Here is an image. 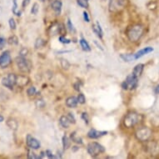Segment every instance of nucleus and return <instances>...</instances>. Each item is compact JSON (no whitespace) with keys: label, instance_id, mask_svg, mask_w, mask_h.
<instances>
[{"label":"nucleus","instance_id":"obj_31","mask_svg":"<svg viewBox=\"0 0 159 159\" xmlns=\"http://www.w3.org/2000/svg\"><path fill=\"white\" fill-rule=\"evenodd\" d=\"M77 98H78V102H79L80 104H84V103L86 102V98H85V96H84V94L79 93Z\"/></svg>","mask_w":159,"mask_h":159},{"label":"nucleus","instance_id":"obj_5","mask_svg":"<svg viewBox=\"0 0 159 159\" xmlns=\"http://www.w3.org/2000/svg\"><path fill=\"white\" fill-rule=\"evenodd\" d=\"M152 130L149 128L143 127V128H139L135 133L136 138L138 140L141 142H147L148 141L149 138L152 136Z\"/></svg>","mask_w":159,"mask_h":159},{"label":"nucleus","instance_id":"obj_46","mask_svg":"<svg viewBox=\"0 0 159 159\" xmlns=\"http://www.w3.org/2000/svg\"><path fill=\"white\" fill-rule=\"evenodd\" d=\"M29 3H30V0H24V1H23V3H22V6H23L24 8H25V7H27V6L29 5Z\"/></svg>","mask_w":159,"mask_h":159},{"label":"nucleus","instance_id":"obj_33","mask_svg":"<svg viewBox=\"0 0 159 159\" xmlns=\"http://www.w3.org/2000/svg\"><path fill=\"white\" fill-rule=\"evenodd\" d=\"M35 105L38 108H42L45 106V102L43 99H38L36 102H35Z\"/></svg>","mask_w":159,"mask_h":159},{"label":"nucleus","instance_id":"obj_38","mask_svg":"<svg viewBox=\"0 0 159 159\" xmlns=\"http://www.w3.org/2000/svg\"><path fill=\"white\" fill-rule=\"evenodd\" d=\"M67 117H68V118L69 119V121H70L71 123H76V119H75V117H74V115H73V113H72V112H69L68 115H67Z\"/></svg>","mask_w":159,"mask_h":159},{"label":"nucleus","instance_id":"obj_9","mask_svg":"<svg viewBox=\"0 0 159 159\" xmlns=\"http://www.w3.org/2000/svg\"><path fill=\"white\" fill-rule=\"evenodd\" d=\"M11 62H12V59H11L10 52L8 51L3 52L0 56V67L2 68H7L10 64Z\"/></svg>","mask_w":159,"mask_h":159},{"label":"nucleus","instance_id":"obj_12","mask_svg":"<svg viewBox=\"0 0 159 159\" xmlns=\"http://www.w3.org/2000/svg\"><path fill=\"white\" fill-rule=\"evenodd\" d=\"M153 52V48L152 47H147V48H144L143 49L139 50L138 52L134 53V57H135V60L137 59H139L140 57H142L143 56L146 54H148L150 52Z\"/></svg>","mask_w":159,"mask_h":159},{"label":"nucleus","instance_id":"obj_7","mask_svg":"<svg viewBox=\"0 0 159 159\" xmlns=\"http://www.w3.org/2000/svg\"><path fill=\"white\" fill-rule=\"evenodd\" d=\"M16 82H17V76L13 73H9L8 76H6L2 79V84L9 89H13V86L16 84Z\"/></svg>","mask_w":159,"mask_h":159},{"label":"nucleus","instance_id":"obj_6","mask_svg":"<svg viewBox=\"0 0 159 159\" xmlns=\"http://www.w3.org/2000/svg\"><path fill=\"white\" fill-rule=\"evenodd\" d=\"M15 61L18 69L21 72H23V73H29L30 69H31V64H30V63L23 56L17 57Z\"/></svg>","mask_w":159,"mask_h":159},{"label":"nucleus","instance_id":"obj_20","mask_svg":"<svg viewBox=\"0 0 159 159\" xmlns=\"http://www.w3.org/2000/svg\"><path fill=\"white\" fill-rule=\"evenodd\" d=\"M70 138L72 141L74 142V143H76L83 144V139H82V138H80V137L78 135V134H77V133H76V132H73V133H71Z\"/></svg>","mask_w":159,"mask_h":159},{"label":"nucleus","instance_id":"obj_28","mask_svg":"<svg viewBox=\"0 0 159 159\" xmlns=\"http://www.w3.org/2000/svg\"><path fill=\"white\" fill-rule=\"evenodd\" d=\"M77 3L81 8H89V1L88 0H77Z\"/></svg>","mask_w":159,"mask_h":159},{"label":"nucleus","instance_id":"obj_11","mask_svg":"<svg viewBox=\"0 0 159 159\" xmlns=\"http://www.w3.org/2000/svg\"><path fill=\"white\" fill-rule=\"evenodd\" d=\"M107 131H98L94 128H92L88 133V137L89 138H92V139H97V138H101L102 136L107 135Z\"/></svg>","mask_w":159,"mask_h":159},{"label":"nucleus","instance_id":"obj_29","mask_svg":"<svg viewBox=\"0 0 159 159\" xmlns=\"http://www.w3.org/2000/svg\"><path fill=\"white\" fill-rule=\"evenodd\" d=\"M39 5L37 3H34V5H33V7H32L31 8V13L32 14H34V15H36V14H38V13H39Z\"/></svg>","mask_w":159,"mask_h":159},{"label":"nucleus","instance_id":"obj_39","mask_svg":"<svg viewBox=\"0 0 159 159\" xmlns=\"http://www.w3.org/2000/svg\"><path fill=\"white\" fill-rule=\"evenodd\" d=\"M81 117H82V119H84V121L85 122V123L86 124H89V115H88V113L87 112H83L81 115Z\"/></svg>","mask_w":159,"mask_h":159},{"label":"nucleus","instance_id":"obj_8","mask_svg":"<svg viewBox=\"0 0 159 159\" xmlns=\"http://www.w3.org/2000/svg\"><path fill=\"white\" fill-rule=\"evenodd\" d=\"M126 0H109V10L111 12H116L125 5Z\"/></svg>","mask_w":159,"mask_h":159},{"label":"nucleus","instance_id":"obj_19","mask_svg":"<svg viewBox=\"0 0 159 159\" xmlns=\"http://www.w3.org/2000/svg\"><path fill=\"white\" fill-rule=\"evenodd\" d=\"M59 123L63 128H68L70 126L71 123L67 116H62L59 119Z\"/></svg>","mask_w":159,"mask_h":159},{"label":"nucleus","instance_id":"obj_32","mask_svg":"<svg viewBox=\"0 0 159 159\" xmlns=\"http://www.w3.org/2000/svg\"><path fill=\"white\" fill-rule=\"evenodd\" d=\"M58 34H60L63 36H64L66 34V28L63 24H58Z\"/></svg>","mask_w":159,"mask_h":159},{"label":"nucleus","instance_id":"obj_21","mask_svg":"<svg viewBox=\"0 0 159 159\" xmlns=\"http://www.w3.org/2000/svg\"><path fill=\"white\" fill-rule=\"evenodd\" d=\"M79 43H80V45H81L82 48H83L84 51H86V52H90V51H91L90 45L89 44V43L87 42L85 39H81L79 40Z\"/></svg>","mask_w":159,"mask_h":159},{"label":"nucleus","instance_id":"obj_2","mask_svg":"<svg viewBox=\"0 0 159 159\" xmlns=\"http://www.w3.org/2000/svg\"><path fill=\"white\" fill-rule=\"evenodd\" d=\"M141 119L142 115L138 114L137 112H132L126 115L125 117H124L123 123H124V126H125L126 128H131L134 127L136 124H138L141 121Z\"/></svg>","mask_w":159,"mask_h":159},{"label":"nucleus","instance_id":"obj_14","mask_svg":"<svg viewBox=\"0 0 159 159\" xmlns=\"http://www.w3.org/2000/svg\"><path fill=\"white\" fill-rule=\"evenodd\" d=\"M51 6H52V8L56 13V14L57 15H60L61 10H62V6H63L62 2L59 1V0H54L52 3V4H51Z\"/></svg>","mask_w":159,"mask_h":159},{"label":"nucleus","instance_id":"obj_1","mask_svg":"<svg viewBox=\"0 0 159 159\" xmlns=\"http://www.w3.org/2000/svg\"><path fill=\"white\" fill-rule=\"evenodd\" d=\"M144 31H145V28L143 25L139 24H133L132 26L128 27L126 31V34L131 42L135 43L141 39L142 36L143 35Z\"/></svg>","mask_w":159,"mask_h":159},{"label":"nucleus","instance_id":"obj_22","mask_svg":"<svg viewBox=\"0 0 159 159\" xmlns=\"http://www.w3.org/2000/svg\"><path fill=\"white\" fill-rule=\"evenodd\" d=\"M62 142H63V148H64V150H66V149H68L70 148L71 142L68 137H67L66 135L63 136V139H62Z\"/></svg>","mask_w":159,"mask_h":159},{"label":"nucleus","instance_id":"obj_27","mask_svg":"<svg viewBox=\"0 0 159 159\" xmlns=\"http://www.w3.org/2000/svg\"><path fill=\"white\" fill-rule=\"evenodd\" d=\"M60 63L61 66H62V68H63V69H65V70L68 69L69 67H70V63H68V61L67 60V59H65V58H61Z\"/></svg>","mask_w":159,"mask_h":159},{"label":"nucleus","instance_id":"obj_34","mask_svg":"<svg viewBox=\"0 0 159 159\" xmlns=\"http://www.w3.org/2000/svg\"><path fill=\"white\" fill-rule=\"evenodd\" d=\"M58 40H59V42L62 43H63V44H68V43H71L70 39H66L65 37L63 36V35H61V36L59 37Z\"/></svg>","mask_w":159,"mask_h":159},{"label":"nucleus","instance_id":"obj_40","mask_svg":"<svg viewBox=\"0 0 159 159\" xmlns=\"http://www.w3.org/2000/svg\"><path fill=\"white\" fill-rule=\"evenodd\" d=\"M8 23H9V26H10L11 29H16V23H15V21H14V19H13V18H11L10 19H9Z\"/></svg>","mask_w":159,"mask_h":159},{"label":"nucleus","instance_id":"obj_15","mask_svg":"<svg viewBox=\"0 0 159 159\" xmlns=\"http://www.w3.org/2000/svg\"><path fill=\"white\" fill-rule=\"evenodd\" d=\"M78 103V98L76 97H69L66 99V105L67 107H70V108H73V107H77V105Z\"/></svg>","mask_w":159,"mask_h":159},{"label":"nucleus","instance_id":"obj_10","mask_svg":"<svg viewBox=\"0 0 159 159\" xmlns=\"http://www.w3.org/2000/svg\"><path fill=\"white\" fill-rule=\"evenodd\" d=\"M26 143L28 147H29L32 149H39L40 148V142L37 140L36 138H34L30 134L27 135Z\"/></svg>","mask_w":159,"mask_h":159},{"label":"nucleus","instance_id":"obj_16","mask_svg":"<svg viewBox=\"0 0 159 159\" xmlns=\"http://www.w3.org/2000/svg\"><path fill=\"white\" fill-rule=\"evenodd\" d=\"M93 31L97 36L98 37L99 39H102V35H103V32H102V29L101 28V25L99 24L98 22H97L95 25H93Z\"/></svg>","mask_w":159,"mask_h":159},{"label":"nucleus","instance_id":"obj_35","mask_svg":"<svg viewBox=\"0 0 159 159\" xmlns=\"http://www.w3.org/2000/svg\"><path fill=\"white\" fill-rule=\"evenodd\" d=\"M27 93H28L29 96H34V95H35V93H36V88L34 86L29 88L28 90H27Z\"/></svg>","mask_w":159,"mask_h":159},{"label":"nucleus","instance_id":"obj_42","mask_svg":"<svg viewBox=\"0 0 159 159\" xmlns=\"http://www.w3.org/2000/svg\"><path fill=\"white\" fill-rule=\"evenodd\" d=\"M6 39H3V38H2V37H0V49H2V48H3V47H4V45L6 44Z\"/></svg>","mask_w":159,"mask_h":159},{"label":"nucleus","instance_id":"obj_18","mask_svg":"<svg viewBox=\"0 0 159 159\" xmlns=\"http://www.w3.org/2000/svg\"><path fill=\"white\" fill-rule=\"evenodd\" d=\"M143 68H144V65L143 64V63H138V64H137V65L134 67V68H133V74L138 78L139 76L141 75L142 73H143Z\"/></svg>","mask_w":159,"mask_h":159},{"label":"nucleus","instance_id":"obj_43","mask_svg":"<svg viewBox=\"0 0 159 159\" xmlns=\"http://www.w3.org/2000/svg\"><path fill=\"white\" fill-rule=\"evenodd\" d=\"M27 53H28V49H27L26 48H22L21 51H20V52H19L20 56H23V57H25V56L27 55Z\"/></svg>","mask_w":159,"mask_h":159},{"label":"nucleus","instance_id":"obj_30","mask_svg":"<svg viewBox=\"0 0 159 159\" xmlns=\"http://www.w3.org/2000/svg\"><path fill=\"white\" fill-rule=\"evenodd\" d=\"M8 43L9 44H18V39L16 36H12L8 39Z\"/></svg>","mask_w":159,"mask_h":159},{"label":"nucleus","instance_id":"obj_49","mask_svg":"<svg viewBox=\"0 0 159 159\" xmlns=\"http://www.w3.org/2000/svg\"><path fill=\"white\" fill-rule=\"evenodd\" d=\"M3 120H4V118H3V117L2 116V115L0 114V123H2V122H3Z\"/></svg>","mask_w":159,"mask_h":159},{"label":"nucleus","instance_id":"obj_17","mask_svg":"<svg viewBox=\"0 0 159 159\" xmlns=\"http://www.w3.org/2000/svg\"><path fill=\"white\" fill-rule=\"evenodd\" d=\"M29 78H27L26 76H17L16 84H18L20 87H24L29 84Z\"/></svg>","mask_w":159,"mask_h":159},{"label":"nucleus","instance_id":"obj_13","mask_svg":"<svg viewBox=\"0 0 159 159\" xmlns=\"http://www.w3.org/2000/svg\"><path fill=\"white\" fill-rule=\"evenodd\" d=\"M147 150L151 155H157L159 152V146L155 143H148L147 144Z\"/></svg>","mask_w":159,"mask_h":159},{"label":"nucleus","instance_id":"obj_36","mask_svg":"<svg viewBox=\"0 0 159 159\" xmlns=\"http://www.w3.org/2000/svg\"><path fill=\"white\" fill-rule=\"evenodd\" d=\"M28 158L29 159H37V158H39V156H37L36 154L34 153V152L31 151V150H29L28 151Z\"/></svg>","mask_w":159,"mask_h":159},{"label":"nucleus","instance_id":"obj_50","mask_svg":"<svg viewBox=\"0 0 159 159\" xmlns=\"http://www.w3.org/2000/svg\"><path fill=\"white\" fill-rule=\"evenodd\" d=\"M39 1H41V2H44L45 0H39Z\"/></svg>","mask_w":159,"mask_h":159},{"label":"nucleus","instance_id":"obj_48","mask_svg":"<svg viewBox=\"0 0 159 159\" xmlns=\"http://www.w3.org/2000/svg\"><path fill=\"white\" fill-rule=\"evenodd\" d=\"M154 93L156 94H159V84L155 87V89H154Z\"/></svg>","mask_w":159,"mask_h":159},{"label":"nucleus","instance_id":"obj_44","mask_svg":"<svg viewBox=\"0 0 159 159\" xmlns=\"http://www.w3.org/2000/svg\"><path fill=\"white\" fill-rule=\"evenodd\" d=\"M84 20H85L87 23H89V22H90V18H89V13H87L86 11H84Z\"/></svg>","mask_w":159,"mask_h":159},{"label":"nucleus","instance_id":"obj_37","mask_svg":"<svg viewBox=\"0 0 159 159\" xmlns=\"http://www.w3.org/2000/svg\"><path fill=\"white\" fill-rule=\"evenodd\" d=\"M67 27L68 28V29L70 30V32H73V33H75L76 30L75 29H74V26H73V24H72V22H71V20L68 18V23H67Z\"/></svg>","mask_w":159,"mask_h":159},{"label":"nucleus","instance_id":"obj_25","mask_svg":"<svg viewBox=\"0 0 159 159\" xmlns=\"http://www.w3.org/2000/svg\"><path fill=\"white\" fill-rule=\"evenodd\" d=\"M45 44H46V41H45L44 39L39 38V39H37L36 42H35V48H43V46H45Z\"/></svg>","mask_w":159,"mask_h":159},{"label":"nucleus","instance_id":"obj_45","mask_svg":"<svg viewBox=\"0 0 159 159\" xmlns=\"http://www.w3.org/2000/svg\"><path fill=\"white\" fill-rule=\"evenodd\" d=\"M73 87H74V89H75L76 91L79 92L80 91V84H79V83H76V84H73Z\"/></svg>","mask_w":159,"mask_h":159},{"label":"nucleus","instance_id":"obj_23","mask_svg":"<svg viewBox=\"0 0 159 159\" xmlns=\"http://www.w3.org/2000/svg\"><path fill=\"white\" fill-rule=\"evenodd\" d=\"M7 125H8L11 129H13V130H16L17 128H18V123H17L14 119H12V118H9V119L7 121Z\"/></svg>","mask_w":159,"mask_h":159},{"label":"nucleus","instance_id":"obj_3","mask_svg":"<svg viewBox=\"0 0 159 159\" xmlns=\"http://www.w3.org/2000/svg\"><path fill=\"white\" fill-rule=\"evenodd\" d=\"M87 151H88V152H89L90 156L95 157L98 156L99 154L104 152L105 148L100 143H98L93 142V143H90L88 145V147H87Z\"/></svg>","mask_w":159,"mask_h":159},{"label":"nucleus","instance_id":"obj_47","mask_svg":"<svg viewBox=\"0 0 159 159\" xmlns=\"http://www.w3.org/2000/svg\"><path fill=\"white\" fill-rule=\"evenodd\" d=\"M45 156H46V152H41V153H40V155L39 156V158L41 159L43 158V157H44Z\"/></svg>","mask_w":159,"mask_h":159},{"label":"nucleus","instance_id":"obj_4","mask_svg":"<svg viewBox=\"0 0 159 159\" xmlns=\"http://www.w3.org/2000/svg\"><path fill=\"white\" fill-rule=\"evenodd\" d=\"M138 85V78L132 73L126 78L125 81L122 84V88L124 90H133V89H135Z\"/></svg>","mask_w":159,"mask_h":159},{"label":"nucleus","instance_id":"obj_24","mask_svg":"<svg viewBox=\"0 0 159 159\" xmlns=\"http://www.w3.org/2000/svg\"><path fill=\"white\" fill-rule=\"evenodd\" d=\"M120 57L124 62H131V61L135 60L134 54H121Z\"/></svg>","mask_w":159,"mask_h":159},{"label":"nucleus","instance_id":"obj_26","mask_svg":"<svg viewBox=\"0 0 159 159\" xmlns=\"http://www.w3.org/2000/svg\"><path fill=\"white\" fill-rule=\"evenodd\" d=\"M13 8H12V12H13V14H15L17 16H21V12L20 11H17L18 10V3H17V0H13Z\"/></svg>","mask_w":159,"mask_h":159},{"label":"nucleus","instance_id":"obj_41","mask_svg":"<svg viewBox=\"0 0 159 159\" xmlns=\"http://www.w3.org/2000/svg\"><path fill=\"white\" fill-rule=\"evenodd\" d=\"M45 152H46V156H47L48 158H56V157H57L54 156V155L52 153V152L50 151V150H46Z\"/></svg>","mask_w":159,"mask_h":159}]
</instances>
